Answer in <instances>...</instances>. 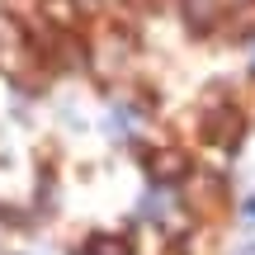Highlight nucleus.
I'll return each instance as SVG.
<instances>
[{
  "label": "nucleus",
  "instance_id": "f257e3e1",
  "mask_svg": "<svg viewBox=\"0 0 255 255\" xmlns=\"http://www.w3.org/2000/svg\"><path fill=\"white\" fill-rule=\"evenodd\" d=\"M184 199H189L194 213L218 218V213H222V180H218V175H194L189 189H184Z\"/></svg>",
  "mask_w": 255,
  "mask_h": 255
},
{
  "label": "nucleus",
  "instance_id": "f03ea898",
  "mask_svg": "<svg viewBox=\"0 0 255 255\" xmlns=\"http://www.w3.org/2000/svg\"><path fill=\"white\" fill-rule=\"evenodd\" d=\"M241 128H246V119H241L237 109H213V114H208V142L237 146V142H241Z\"/></svg>",
  "mask_w": 255,
  "mask_h": 255
},
{
  "label": "nucleus",
  "instance_id": "7ed1b4c3",
  "mask_svg": "<svg viewBox=\"0 0 255 255\" xmlns=\"http://www.w3.org/2000/svg\"><path fill=\"white\" fill-rule=\"evenodd\" d=\"M146 170H151V180H180V175L189 170V161H184V151H175V146H161V151L146 156Z\"/></svg>",
  "mask_w": 255,
  "mask_h": 255
},
{
  "label": "nucleus",
  "instance_id": "20e7f679",
  "mask_svg": "<svg viewBox=\"0 0 255 255\" xmlns=\"http://www.w3.org/2000/svg\"><path fill=\"white\" fill-rule=\"evenodd\" d=\"M184 14H189L194 28L213 24V14H218V0H184Z\"/></svg>",
  "mask_w": 255,
  "mask_h": 255
},
{
  "label": "nucleus",
  "instance_id": "39448f33",
  "mask_svg": "<svg viewBox=\"0 0 255 255\" xmlns=\"http://www.w3.org/2000/svg\"><path fill=\"white\" fill-rule=\"evenodd\" d=\"M90 255H128V241L123 237H95L90 241Z\"/></svg>",
  "mask_w": 255,
  "mask_h": 255
},
{
  "label": "nucleus",
  "instance_id": "423d86ee",
  "mask_svg": "<svg viewBox=\"0 0 255 255\" xmlns=\"http://www.w3.org/2000/svg\"><path fill=\"white\" fill-rule=\"evenodd\" d=\"M128 123H132V114H128V109H114L109 114V132H123Z\"/></svg>",
  "mask_w": 255,
  "mask_h": 255
},
{
  "label": "nucleus",
  "instance_id": "0eeeda50",
  "mask_svg": "<svg viewBox=\"0 0 255 255\" xmlns=\"http://www.w3.org/2000/svg\"><path fill=\"white\" fill-rule=\"evenodd\" d=\"M142 213H146V218H161V213H165V199H146Z\"/></svg>",
  "mask_w": 255,
  "mask_h": 255
},
{
  "label": "nucleus",
  "instance_id": "6e6552de",
  "mask_svg": "<svg viewBox=\"0 0 255 255\" xmlns=\"http://www.w3.org/2000/svg\"><path fill=\"white\" fill-rule=\"evenodd\" d=\"M246 218H251V222H255V199H251V203H246Z\"/></svg>",
  "mask_w": 255,
  "mask_h": 255
},
{
  "label": "nucleus",
  "instance_id": "1a4fd4ad",
  "mask_svg": "<svg viewBox=\"0 0 255 255\" xmlns=\"http://www.w3.org/2000/svg\"><path fill=\"white\" fill-rule=\"evenodd\" d=\"M237 255H255V246H241V251H237Z\"/></svg>",
  "mask_w": 255,
  "mask_h": 255
}]
</instances>
